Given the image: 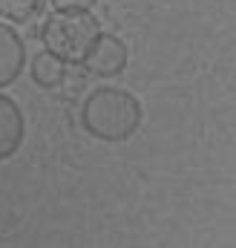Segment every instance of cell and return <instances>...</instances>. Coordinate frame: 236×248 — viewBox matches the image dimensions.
I'll return each instance as SVG.
<instances>
[{
	"mask_svg": "<svg viewBox=\"0 0 236 248\" xmlns=\"http://www.w3.org/2000/svg\"><path fill=\"white\" fill-rule=\"evenodd\" d=\"M41 12V0H0V17L6 23H26Z\"/></svg>",
	"mask_w": 236,
	"mask_h": 248,
	"instance_id": "52a82bcc",
	"label": "cell"
},
{
	"mask_svg": "<svg viewBox=\"0 0 236 248\" xmlns=\"http://www.w3.org/2000/svg\"><path fill=\"white\" fill-rule=\"evenodd\" d=\"M23 136H26V119L20 104L0 90V162L12 159L20 150Z\"/></svg>",
	"mask_w": 236,
	"mask_h": 248,
	"instance_id": "5b68a950",
	"label": "cell"
},
{
	"mask_svg": "<svg viewBox=\"0 0 236 248\" xmlns=\"http://www.w3.org/2000/svg\"><path fill=\"white\" fill-rule=\"evenodd\" d=\"M55 12H92L98 0H46Z\"/></svg>",
	"mask_w": 236,
	"mask_h": 248,
	"instance_id": "ba28073f",
	"label": "cell"
},
{
	"mask_svg": "<svg viewBox=\"0 0 236 248\" xmlns=\"http://www.w3.org/2000/svg\"><path fill=\"white\" fill-rule=\"evenodd\" d=\"M127 61H130L127 44L118 35H113V32H101L92 41V46L87 49L81 66L89 75H95V78H118L127 69Z\"/></svg>",
	"mask_w": 236,
	"mask_h": 248,
	"instance_id": "3957f363",
	"label": "cell"
},
{
	"mask_svg": "<svg viewBox=\"0 0 236 248\" xmlns=\"http://www.w3.org/2000/svg\"><path fill=\"white\" fill-rule=\"evenodd\" d=\"M101 35V23L92 12H52L41 26V41L66 63H81L92 41Z\"/></svg>",
	"mask_w": 236,
	"mask_h": 248,
	"instance_id": "7a4b0ae2",
	"label": "cell"
},
{
	"mask_svg": "<svg viewBox=\"0 0 236 248\" xmlns=\"http://www.w3.org/2000/svg\"><path fill=\"white\" fill-rule=\"evenodd\" d=\"M66 69H69V63L58 58L55 52H49L46 46L29 61V75H32L35 87H41V90H55L58 93L63 78H66Z\"/></svg>",
	"mask_w": 236,
	"mask_h": 248,
	"instance_id": "8992f818",
	"label": "cell"
},
{
	"mask_svg": "<svg viewBox=\"0 0 236 248\" xmlns=\"http://www.w3.org/2000/svg\"><path fill=\"white\" fill-rule=\"evenodd\" d=\"M26 69V44L12 23L0 20V90L12 87Z\"/></svg>",
	"mask_w": 236,
	"mask_h": 248,
	"instance_id": "277c9868",
	"label": "cell"
},
{
	"mask_svg": "<svg viewBox=\"0 0 236 248\" xmlns=\"http://www.w3.org/2000/svg\"><path fill=\"white\" fill-rule=\"evenodd\" d=\"M144 122V110L141 101L124 90V87H95L84 95L81 104V127L87 136L118 144L127 141L138 133V127Z\"/></svg>",
	"mask_w": 236,
	"mask_h": 248,
	"instance_id": "6da1fadb",
	"label": "cell"
}]
</instances>
